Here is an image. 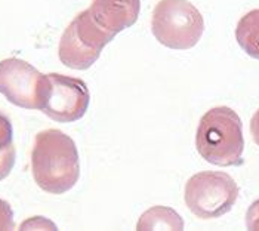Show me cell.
<instances>
[{"instance_id":"12","label":"cell","mask_w":259,"mask_h":231,"mask_svg":"<svg viewBox=\"0 0 259 231\" xmlns=\"http://www.w3.org/2000/svg\"><path fill=\"white\" fill-rule=\"evenodd\" d=\"M246 225L249 230H259V200H256L246 213Z\"/></svg>"},{"instance_id":"4","label":"cell","mask_w":259,"mask_h":231,"mask_svg":"<svg viewBox=\"0 0 259 231\" xmlns=\"http://www.w3.org/2000/svg\"><path fill=\"white\" fill-rule=\"evenodd\" d=\"M114 37V34L100 27L89 9H86L64 30L58 46L60 61L73 70H88L98 61L102 49Z\"/></svg>"},{"instance_id":"6","label":"cell","mask_w":259,"mask_h":231,"mask_svg":"<svg viewBox=\"0 0 259 231\" xmlns=\"http://www.w3.org/2000/svg\"><path fill=\"white\" fill-rule=\"evenodd\" d=\"M49 91V76L20 58L0 61V94L21 108L41 110Z\"/></svg>"},{"instance_id":"2","label":"cell","mask_w":259,"mask_h":231,"mask_svg":"<svg viewBox=\"0 0 259 231\" xmlns=\"http://www.w3.org/2000/svg\"><path fill=\"white\" fill-rule=\"evenodd\" d=\"M196 148L209 163L217 166L243 165V128L239 114L230 107H215L200 119Z\"/></svg>"},{"instance_id":"11","label":"cell","mask_w":259,"mask_h":231,"mask_svg":"<svg viewBox=\"0 0 259 231\" xmlns=\"http://www.w3.org/2000/svg\"><path fill=\"white\" fill-rule=\"evenodd\" d=\"M14 225V212L8 202L0 199V230H12Z\"/></svg>"},{"instance_id":"5","label":"cell","mask_w":259,"mask_h":231,"mask_svg":"<svg viewBox=\"0 0 259 231\" xmlns=\"http://www.w3.org/2000/svg\"><path fill=\"white\" fill-rule=\"evenodd\" d=\"M239 197L236 181L225 172H199L185 184V205L200 219H215L233 209Z\"/></svg>"},{"instance_id":"3","label":"cell","mask_w":259,"mask_h":231,"mask_svg":"<svg viewBox=\"0 0 259 231\" xmlns=\"http://www.w3.org/2000/svg\"><path fill=\"white\" fill-rule=\"evenodd\" d=\"M204 19L188 0H160L151 17V33L160 45L187 51L203 36Z\"/></svg>"},{"instance_id":"9","label":"cell","mask_w":259,"mask_h":231,"mask_svg":"<svg viewBox=\"0 0 259 231\" xmlns=\"http://www.w3.org/2000/svg\"><path fill=\"white\" fill-rule=\"evenodd\" d=\"M137 230H184V221L170 208L153 206L142 213Z\"/></svg>"},{"instance_id":"10","label":"cell","mask_w":259,"mask_h":231,"mask_svg":"<svg viewBox=\"0 0 259 231\" xmlns=\"http://www.w3.org/2000/svg\"><path fill=\"white\" fill-rule=\"evenodd\" d=\"M236 38L249 57L259 59V9L241 17L236 28Z\"/></svg>"},{"instance_id":"1","label":"cell","mask_w":259,"mask_h":231,"mask_svg":"<svg viewBox=\"0 0 259 231\" xmlns=\"http://www.w3.org/2000/svg\"><path fill=\"white\" fill-rule=\"evenodd\" d=\"M31 172L43 191L57 196L70 191L80 176L79 151L73 138L60 129L39 132L31 151Z\"/></svg>"},{"instance_id":"8","label":"cell","mask_w":259,"mask_h":231,"mask_svg":"<svg viewBox=\"0 0 259 231\" xmlns=\"http://www.w3.org/2000/svg\"><path fill=\"white\" fill-rule=\"evenodd\" d=\"M140 9L141 0H92L89 12L100 27L116 36L138 21Z\"/></svg>"},{"instance_id":"13","label":"cell","mask_w":259,"mask_h":231,"mask_svg":"<svg viewBox=\"0 0 259 231\" xmlns=\"http://www.w3.org/2000/svg\"><path fill=\"white\" fill-rule=\"evenodd\" d=\"M250 132L253 136V141L259 145V110L253 114L252 120H250Z\"/></svg>"},{"instance_id":"7","label":"cell","mask_w":259,"mask_h":231,"mask_svg":"<svg viewBox=\"0 0 259 231\" xmlns=\"http://www.w3.org/2000/svg\"><path fill=\"white\" fill-rule=\"evenodd\" d=\"M48 76L49 91L40 111L60 123L80 120L86 114L91 102L88 85L80 79L58 73H51Z\"/></svg>"}]
</instances>
